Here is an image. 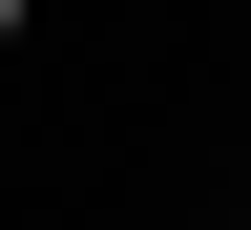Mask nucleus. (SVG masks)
<instances>
[{
    "label": "nucleus",
    "mask_w": 251,
    "mask_h": 230,
    "mask_svg": "<svg viewBox=\"0 0 251 230\" xmlns=\"http://www.w3.org/2000/svg\"><path fill=\"white\" fill-rule=\"evenodd\" d=\"M0 21H21V0H0Z\"/></svg>",
    "instance_id": "nucleus-1"
}]
</instances>
